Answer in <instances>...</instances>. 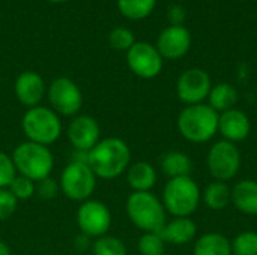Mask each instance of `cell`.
<instances>
[{
	"label": "cell",
	"instance_id": "1",
	"mask_svg": "<svg viewBox=\"0 0 257 255\" xmlns=\"http://www.w3.org/2000/svg\"><path fill=\"white\" fill-rule=\"evenodd\" d=\"M86 161L96 177L116 179L131 165V149L122 138L108 137L87 152Z\"/></svg>",
	"mask_w": 257,
	"mask_h": 255
},
{
	"label": "cell",
	"instance_id": "2",
	"mask_svg": "<svg viewBox=\"0 0 257 255\" xmlns=\"http://www.w3.org/2000/svg\"><path fill=\"white\" fill-rule=\"evenodd\" d=\"M176 128L188 143L205 144L218 134V113L205 102L185 105L178 114Z\"/></svg>",
	"mask_w": 257,
	"mask_h": 255
},
{
	"label": "cell",
	"instance_id": "3",
	"mask_svg": "<svg viewBox=\"0 0 257 255\" xmlns=\"http://www.w3.org/2000/svg\"><path fill=\"white\" fill-rule=\"evenodd\" d=\"M126 215L143 233H160L167 222L163 201L152 192H133L126 198Z\"/></svg>",
	"mask_w": 257,
	"mask_h": 255
},
{
	"label": "cell",
	"instance_id": "4",
	"mask_svg": "<svg viewBox=\"0 0 257 255\" xmlns=\"http://www.w3.org/2000/svg\"><path fill=\"white\" fill-rule=\"evenodd\" d=\"M161 201L173 218H191L202 201V191L191 176L169 179Z\"/></svg>",
	"mask_w": 257,
	"mask_h": 255
},
{
	"label": "cell",
	"instance_id": "5",
	"mask_svg": "<svg viewBox=\"0 0 257 255\" xmlns=\"http://www.w3.org/2000/svg\"><path fill=\"white\" fill-rule=\"evenodd\" d=\"M12 161L17 174L29 177L33 182L50 177L54 167V158L50 149L29 140L15 147L12 153Z\"/></svg>",
	"mask_w": 257,
	"mask_h": 255
},
{
	"label": "cell",
	"instance_id": "6",
	"mask_svg": "<svg viewBox=\"0 0 257 255\" xmlns=\"http://www.w3.org/2000/svg\"><path fill=\"white\" fill-rule=\"evenodd\" d=\"M21 128L29 141L47 147L56 143L62 134V122L59 114L53 108L42 105L32 107L24 113Z\"/></svg>",
	"mask_w": 257,
	"mask_h": 255
},
{
	"label": "cell",
	"instance_id": "7",
	"mask_svg": "<svg viewBox=\"0 0 257 255\" xmlns=\"http://www.w3.org/2000/svg\"><path fill=\"white\" fill-rule=\"evenodd\" d=\"M96 176L86 161L72 159L62 171L60 191L66 198L74 201H86L96 189Z\"/></svg>",
	"mask_w": 257,
	"mask_h": 255
},
{
	"label": "cell",
	"instance_id": "8",
	"mask_svg": "<svg viewBox=\"0 0 257 255\" xmlns=\"http://www.w3.org/2000/svg\"><path fill=\"white\" fill-rule=\"evenodd\" d=\"M242 165V156L236 144L226 140L215 141L206 155V168L211 177L217 182L233 180Z\"/></svg>",
	"mask_w": 257,
	"mask_h": 255
},
{
	"label": "cell",
	"instance_id": "9",
	"mask_svg": "<svg viewBox=\"0 0 257 255\" xmlns=\"http://www.w3.org/2000/svg\"><path fill=\"white\" fill-rule=\"evenodd\" d=\"M77 224L83 236L101 237L111 227V212L107 204L99 200H86L77 210Z\"/></svg>",
	"mask_w": 257,
	"mask_h": 255
},
{
	"label": "cell",
	"instance_id": "10",
	"mask_svg": "<svg viewBox=\"0 0 257 255\" xmlns=\"http://www.w3.org/2000/svg\"><path fill=\"white\" fill-rule=\"evenodd\" d=\"M126 65L130 71L143 80L155 78L161 74L164 59L157 47L149 42H136L126 51Z\"/></svg>",
	"mask_w": 257,
	"mask_h": 255
},
{
	"label": "cell",
	"instance_id": "11",
	"mask_svg": "<svg viewBox=\"0 0 257 255\" xmlns=\"http://www.w3.org/2000/svg\"><path fill=\"white\" fill-rule=\"evenodd\" d=\"M48 101L59 116H77L83 107V93L71 78L59 77L48 87Z\"/></svg>",
	"mask_w": 257,
	"mask_h": 255
},
{
	"label": "cell",
	"instance_id": "12",
	"mask_svg": "<svg viewBox=\"0 0 257 255\" xmlns=\"http://www.w3.org/2000/svg\"><path fill=\"white\" fill-rule=\"evenodd\" d=\"M212 89V80L205 69L191 68L184 71L176 81V95L185 105L203 104Z\"/></svg>",
	"mask_w": 257,
	"mask_h": 255
},
{
	"label": "cell",
	"instance_id": "13",
	"mask_svg": "<svg viewBox=\"0 0 257 255\" xmlns=\"http://www.w3.org/2000/svg\"><path fill=\"white\" fill-rule=\"evenodd\" d=\"M155 47L166 60L182 59L191 48V33L182 24H170L158 35Z\"/></svg>",
	"mask_w": 257,
	"mask_h": 255
},
{
	"label": "cell",
	"instance_id": "14",
	"mask_svg": "<svg viewBox=\"0 0 257 255\" xmlns=\"http://www.w3.org/2000/svg\"><path fill=\"white\" fill-rule=\"evenodd\" d=\"M66 135L69 143L77 152L87 153L99 143L101 129L96 119H93L92 116L81 114V116H75L71 120V123L68 125Z\"/></svg>",
	"mask_w": 257,
	"mask_h": 255
},
{
	"label": "cell",
	"instance_id": "15",
	"mask_svg": "<svg viewBox=\"0 0 257 255\" xmlns=\"http://www.w3.org/2000/svg\"><path fill=\"white\" fill-rule=\"evenodd\" d=\"M251 132V120L248 114L239 108H232L218 114V134L229 143L238 144L248 138Z\"/></svg>",
	"mask_w": 257,
	"mask_h": 255
},
{
	"label": "cell",
	"instance_id": "16",
	"mask_svg": "<svg viewBox=\"0 0 257 255\" xmlns=\"http://www.w3.org/2000/svg\"><path fill=\"white\" fill-rule=\"evenodd\" d=\"M14 90L20 104H23L27 108H32L39 105L47 89L45 81L39 74L33 71H24L17 77Z\"/></svg>",
	"mask_w": 257,
	"mask_h": 255
},
{
	"label": "cell",
	"instance_id": "17",
	"mask_svg": "<svg viewBox=\"0 0 257 255\" xmlns=\"http://www.w3.org/2000/svg\"><path fill=\"white\" fill-rule=\"evenodd\" d=\"M160 234L166 243L182 246L197 239V224L191 218H173L166 222Z\"/></svg>",
	"mask_w": 257,
	"mask_h": 255
},
{
	"label": "cell",
	"instance_id": "18",
	"mask_svg": "<svg viewBox=\"0 0 257 255\" xmlns=\"http://www.w3.org/2000/svg\"><path fill=\"white\" fill-rule=\"evenodd\" d=\"M230 204L238 212L248 216H257V180L244 179L230 188Z\"/></svg>",
	"mask_w": 257,
	"mask_h": 255
},
{
	"label": "cell",
	"instance_id": "19",
	"mask_svg": "<svg viewBox=\"0 0 257 255\" xmlns=\"http://www.w3.org/2000/svg\"><path fill=\"white\" fill-rule=\"evenodd\" d=\"M157 180L158 174L155 167L146 161H137L126 170V182L133 192H151Z\"/></svg>",
	"mask_w": 257,
	"mask_h": 255
},
{
	"label": "cell",
	"instance_id": "20",
	"mask_svg": "<svg viewBox=\"0 0 257 255\" xmlns=\"http://www.w3.org/2000/svg\"><path fill=\"white\" fill-rule=\"evenodd\" d=\"M193 255H232L230 239L217 231L205 233L194 240Z\"/></svg>",
	"mask_w": 257,
	"mask_h": 255
},
{
	"label": "cell",
	"instance_id": "21",
	"mask_svg": "<svg viewBox=\"0 0 257 255\" xmlns=\"http://www.w3.org/2000/svg\"><path fill=\"white\" fill-rule=\"evenodd\" d=\"M160 168L164 176L169 179H176V177H185L191 176L193 171V161L191 158L179 150H170L161 156L160 161Z\"/></svg>",
	"mask_w": 257,
	"mask_h": 255
},
{
	"label": "cell",
	"instance_id": "22",
	"mask_svg": "<svg viewBox=\"0 0 257 255\" xmlns=\"http://www.w3.org/2000/svg\"><path fill=\"white\" fill-rule=\"evenodd\" d=\"M206 101L208 105L220 114L235 108L238 102V90L230 83H218L212 86Z\"/></svg>",
	"mask_w": 257,
	"mask_h": 255
},
{
	"label": "cell",
	"instance_id": "23",
	"mask_svg": "<svg viewBox=\"0 0 257 255\" xmlns=\"http://www.w3.org/2000/svg\"><path fill=\"white\" fill-rule=\"evenodd\" d=\"M202 201L203 204L214 210L220 212L224 210L227 206H230V188L224 182H211L206 185V188L202 191Z\"/></svg>",
	"mask_w": 257,
	"mask_h": 255
},
{
	"label": "cell",
	"instance_id": "24",
	"mask_svg": "<svg viewBox=\"0 0 257 255\" xmlns=\"http://www.w3.org/2000/svg\"><path fill=\"white\" fill-rule=\"evenodd\" d=\"M119 12L133 21L148 18L155 9L157 0H116Z\"/></svg>",
	"mask_w": 257,
	"mask_h": 255
},
{
	"label": "cell",
	"instance_id": "25",
	"mask_svg": "<svg viewBox=\"0 0 257 255\" xmlns=\"http://www.w3.org/2000/svg\"><path fill=\"white\" fill-rule=\"evenodd\" d=\"M92 254L93 255H128L126 245L122 239L116 236H101L95 239L92 243Z\"/></svg>",
	"mask_w": 257,
	"mask_h": 255
},
{
	"label": "cell",
	"instance_id": "26",
	"mask_svg": "<svg viewBox=\"0 0 257 255\" xmlns=\"http://www.w3.org/2000/svg\"><path fill=\"white\" fill-rule=\"evenodd\" d=\"M232 255H257V231L245 230L232 240Z\"/></svg>",
	"mask_w": 257,
	"mask_h": 255
},
{
	"label": "cell",
	"instance_id": "27",
	"mask_svg": "<svg viewBox=\"0 0 257 255\" xmlns=\"http://www.w3.org/2000/svg\"><path fill=\"white\" fill-rule=\"evenodd\" d=\"M140 255H164L166 242L160 233H143L137 242Z\"/></svg>",
	"mask_w": 257,
	"mask_h": 255
},
{
	"label": "cell",
	"instance_id": "28",
	"mask_svg": "<svg viewBox=\"0 0 257 255\" xmlns=\"http://www.w3.org/2000/svg\"><path fill=\"white\" fill-rule=\"evenodd\" d=\"M134 44V33L128 27H114L108 33V45L116 51H128Z\"/></svg>",
	"mask_w": 257,
	"mask_h": 255
},
{
	"label": "cell",
	"instance_id": "29",
	"mask_svg": "<svg viewBox=\"0 0 257 255\" xmlns=\"http://www.w3.org/2000/svg\"><path fill=\"white\" fill-rule=\"evenodd\" d=\"M8 189L18 201H24V200L32 198L36 194V182L30 180L29 177L17 174L12 183L8 186Z\"/></svg>",
	"mask_w": 257,
	"mask_h": 255
},
{
	"label": "cell",
	"instance_id": "30",
	"mask_svg": "<svg viewBox=\"0 0 257 255\" xmlns=\"http://www.w3.org/2000/svg\"><path fill=\"white\" fill-rule=\"evenodd\" d=\"M15 176H17V170L12 156H9L5 152H0V189L8 188L15 179Z\"/></svg>",
	"mask_w": 257,
	"mask_h": 255
},
{
	"label": "cell",
	"instance_id": "31",
	"mask_svg": "<svg viewBox=\"0 0 257 255\" xmlns=\"http://www.w3.org/2000/svg\"><path fill=\"white\" fill-rule=\"evenodd\" d=\"M18 206V200L11 194V191L8 188L0 189V221H6L9 219Z\"/></svg>",
	"mask_w": 257,
	"mask_h": 255
},
{
	"label": "cell",
	"instance_id": "32",
	"mask_svg": "<svg viewBox=\"0 0 257 255\" xmlns=\"http://www.w3.org/2000/svg\"><path fill=\"white\" fill-rule=\"evenodd\" d=\"M59 191H60L59 183L54 179H51V177H45V179L36 182V194L41 198H44V200H53V198H56L57 194H59Z\"/></svg>",
	"mask_w": 257,
	"mask_h": 255
},
{
	"label": "cell",
	"instance_id": "33",
	"mask_svg": "<svg viewBox=\"0 0 257 255\" xmlns=\"http://www.w3.org/2000/svg\"><path fill=\"white\" fill-rule=\"evenodd\" d=\"M184 17H185V12H184V9H182L181 6H172V8H170V11H169V18L172 20V24L179 26V24L182 23Z\"/></svg>",
	"mask_w": 257,
	"mask_h": 255
},
{
	"label": "cell",
	"instance_id": "34",
	"mask_svg": "<svg viewBox=\"0 0 257 255\" xmlns=\"http://www.w3.org/2000/svg\"><path fill=\"white\" fill-rule=\"evenodd\" d=\"M0 255H12L9 245L3 240H0Z\"/></svg>",
	"mask_w": 257,
	"mask_h": 255
},
{
	"label": "cell",
	"instance_id": "35",
	"mask_svg": "<svg viewBox=\"0 0 257 255\" xmlns=\"http://www.w3.org/2000/svg\"><path fill=\"white\" fill-rule=\"evenodd\" d=\"M51 3H63V2H68V0H48Z\"/></svg>",
	"mask_w": 257,
	"mask_h": 255
}]
</instances>
